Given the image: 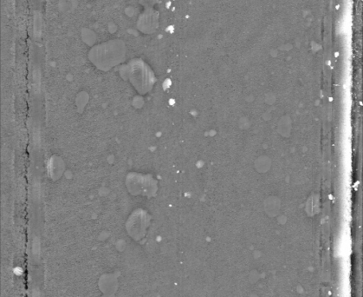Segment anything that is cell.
Returning a JSON list of instances; mask_svg holds the SVG:
<instances>
[{"mask_svg":"<svg viewBox=\"0 0 363 297\" xmlns=\"http://www.w3.org/2000/svg\"><path fill=\"white\" fill-rule=\"evenodd\" d=\"M32 297H40V295H39V292H38V290H35V291H34V293H33V296Z\"/></svg>","mask_w":363,"mask_h":297,"instance_id":"6da1fadb","label":"cell"}]
</instances>
